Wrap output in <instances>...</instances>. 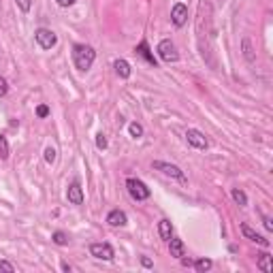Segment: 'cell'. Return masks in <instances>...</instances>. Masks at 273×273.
Segmentation results:
<instances>
[{"instance_id":"f546056e","label":"cell","mask_w":273,"mask_h":273,"mask_svg":"<svg viewBox=\"0 0 273 273\" xmlns=\"http://www.w3.org/2000/svg\"><path fill=\"white\" fill-rule=\"evenodd\" d=\"M141 265L145 269H149V267H154V263H152V258H147V256H141Z\"/></svg>"},{"instance_id":"ffe728a7","label":"cell","mask_w":273,"mask_h":273,"mask_svg":"<svg viewBox=\"0 0 273 273\" xmlns=\"http://www.w3.org/2000/svg\"><path fill=\"white\" fill-rule=\"evenodd\" d=\"M9 154H11L9 139H6L4 135H0V160H6V158H9Z\"/></svg>"},{"instance_id":"d6a6232c","label":"cell","mask_w":273,"mask_h":273,"mask_svg":"<svg viewBox=\"0 0 273 273\" xmlns=\"http://www.w3.org/2000/svg\"><path fill=\"white\" fill-rule=\"evenodd\" d=\"M60 267H62V271H67V273H70V271H73V267H70V265H68V263H62V265H60Z\"/></svg>"},{"instance_id":"9a60e30c","label":"cell","mask_w":273,"mask_h":273,"mask_svg":"<svg viewBox=\"0 0 273 273\" xmlns=\"http://www.w3.org/2000/svg\"><path fill=\"white\" fill-rule=\"evenodd\" d=\"M113 68H115V73H118V75L122 77V79H128V77L133 75L131 64H128L126 60H122V58H120V60H115V62H113Z\"/></svg>"},{"instance_id":"4316f807","label":"cell","mask_w":273,"mask_h":273,"mask_svg":"<svg viewBox=\"0 0 273 273\" xmlns=\"http://www.w3.org/2000/svg\"><path fill=\"white\" fill-rule=\"evenodd\" d=\"M36 115H38V118H47V115H49V107L47 105H38L36 107Z\"/></svg>"},{"instance_id":"6da1fadb","label":"cell","mask_w":273,"mask_h":273,"mask_svg":"<svg viewBox=\"0 0 273 273\" xmlns=\"http://www.w3.org/2000/svg\"><path fill=\"white\" fill-rule=\"evenodd\" d=\"M70 58H73L75 68L86 73V70L92 68V64L96 60V51H94V47H90L86 43H75L73 51H70Z\"/></svg>"},{"instance_id":"52a82bcc","label":"cell","mask_w":273,"mask_h":273,"mask_svg":"<svg viewBox=\"0 0 273 273\" xmlns=\"http://www.w3.org/2000/svg\"><path fill=\"white\" fill-rule=\"evenodd\" d=\"M90 256L99 258V261H113L115 252L109 243H90Z\"/></svg>"},{"instance_id":"f1b7e54d","label":"cell","mask_w":273,"mask_h":273,"mask_svg":"<svg viewBox=\"0 0 273 273\" xmlns=\"http://www.w3.org/2000/svg\"><path fill=\"white\" fill-rule=\"evenodd\" d=\"M58 2V6H62V9H68V6H73L77 0H56Z\"/></svg>"},{"instance_id":"3957f363","label":"cell","mask_w":273,"mask_h":273,"mask_svg":"<svg viewBox=\"0 0 273 273\" xmlns=\"http://www.w3.org/2000/svg\"><path fill=\"white\" fill-rule=\"evenodd\" d=\"M126 190L135 201H147L149 197H152V190H149V188L143 184L141 179H136V177H128L126 179Z\"/></svg>"},{"instance_id":"8fae6325","label":"cell","mask_w":273,"mask_h":273,"mask_svg":"<svg viewBox=\"0 0 273 273\" xmlns=\"http://www.w3.org/2000/svg\"><path fill=\"white\" fill-rule=\"evenodd\" d=\"M135 54H136V56H141L143 60H145L147 64H152L154 68L158 67V62H156L154 54H152V51H149V45H147V41H145V38H143V41H141V43H139V45H136V47H135Z\"/></svg>"},{"instance_id":"d6986e66","label":"cell","mask_w":273,"mask_h":273,"mask_svg":"<svg viewBox=\"0 0 273 273\" xmlns=\"http://www.w3.org/2000/svg\"><path fill=\"white\" fill-rule=\"evenodd\" d=\"M231 197H233V201H235L239 207H245V205H248V197H245V192L239 190V188H233V190H231Z\"/></svg>"},{"instance_id":"ba28073f","label":"cell","mask_w":273,"mask_h":273,"mask_svg":"<svg viewBox=\"0 0 273 273\" xmlns=\"http://www.w3.org/2000/svg\"><path fill=\"white\" fill-rule=\"evenodd\" d=\"M171 19H173L175 28L186 26V22H188V6L184 2H175L173 4V11H171Z\"/></svg>"},{"instance_id":"1f68e13d","label":"cell","mask_w":273,"mask_h":273,"mask_svg":"<svg viewBox=\"0 0 273 273\" xmlns=\"http://www.w3.org/2000/svg\"><path fill=\"white\" fill-rule=\"evenodd\" d=\"M192 258H184V256H181V265H184V267H192Z\"/></svg>"},{"instance_id":"277c9868","label":"cell","mask_w":273,"mask_h":273,"mask_svg":"<svg viewBox=\"0 0 273 273\" xmlns=\"http://www.w3.org/2000/svg\"><path fill=\"white\" fill-rule=\"evenodd\" d=\"M156 51H158V58H160V60L167 62V64L179 60L177 47H175V43L171 41V38H162V41L158 43V47H156Z\"/></svg>"},{"instance_id":"2e32d148","label":"cell","mask_w":273,"mask_h":273,"mask_svg":"<svg viewBox=\"0 0 273 273\" xmlns=\"http://www.w3.org/2000/svg\"><path fill=\"white\" fill-rule=\"evenodd\" d=\"M241 47H243V58H245V60H248V62L252 64V62L256 60V54H254V49H252V41H250L248 36H245L243 41H241Z\"/></svg>"},{"instance_id":"44dd1931","label":"cell","mask_w":273,"mask_h":273,"mask_svg":"<svg viewBox=\"0 0 273 273\" xmlns=\"http://www.w3.org/2000/svg\"><path fill=\"white\" fill-rule=\"evenodd\" d=\"M51 241L56 245H68V235L64 231H56L54 235H51Z\"/></svg>"},{"instance_id":"5bb4252c","label":"cell","mask_w":273,"mask_h":273,"mask_svg":"<svg viewBox=\"0 0 273 273\" xmlns=\"http://www.w3.org/2000/svg\"><path fill=\"white\" fill-rule=\"evenodd\" d=\"M158 235L162 241H169V239L173 237V224H171V220H167V218H162L160 222H158Z\"/></svg>"},{"instance_id":"7402d4cb","label":"cell","mask_w":273,"mask_h":273,"mask_svg":"<svg viewBox=\"0 0 273 273\" xmlns=\"http://www.w3.org/2000/svg\"><path fill=\"white\" fill-rule=\"evenodd\" d=\"M128 133H131L133 139H139V136H143V126L139 122H131V124H128Z\"/></svg>"},{"instance_id":"603a6c76","label":"cell","mask_w":273,"mask_h":273,"mask_svg":"<svg viewBox=\"0 0 273 273\" xmlns=\"http://www.w3.org/2000/svg\"><path fill=\"white\" fill-rule=\"evenodd\" d=\"M45 162H47V165H54L56 162V149L54 147H45Z\"/></svg>"},{"instance_id":"30bf717a","label":"cell","mask_w":273,"mask_h":273,"mask_svg":"<svg viewBox=\"0 0 273 273\" xmlns=\"http://www.w3.org/2000/svg\"><path fill=\"white\" fill-rule=\"evenodd\" d=\"M241 233H243L245 239H250V241H254L258 245H263V248H269V245H271L269 239H265L263 235H258V233L252 229V226H248V224H241Z\"/></svg>"},{"instance_id":"8992f818","label":"cell","mask_w":273,"mask_h":273,"mask_svg":"<svg viewBox=\"0 0 273 273\" xmlns=\"http://www.w3.org/2000/svg\"><path fill=\"white\" fill-rule=\"evenodd\" d=\"M186 141H188V145H192L194 149H203V152L209 147L207 136L201 131H197V128H188V131H186Z\"/></svg>"},{"instance_id":"83f0119b","label":"cell","mask_w":273,"mask_h":273,"mask_svg":"<svg viewBox=\"0 0 273 273\" xmlns=\"http://www.w3.org/2000/svg\"><path fill=\"white\" fill-rule=\"evenodd\" d=\"M6 92H9V83H6L4 77H0V99L6 96Z\"/></svg>"},{"instance_id":"5b68a950","label":"cell","mask_w":273,"mask_h":273,"mask_svg":"<svg viewBox=\"0 0 273 273\" xmlns=\"http://www.w3.org/2000/svg\"><path fill=\"white\" fill-rule=\"evenodd\" d=\"M34 38H36V43H38V47H41V49H54L56 43H58L56 32L49 30V28H38L34 32Z\"/></svg>"},{"instance_id":"484cf974","label":"cell","mask_w":273,"mask_h":273,"mask_svg":"<svg viewBox=\"0 0 273 273\" xmlns=\"http://www.w3.org/2000/svg\"><path fill=\"white\" fill-rule=\"evenodd\" d=\"M0 271H4V273H15V265H11L9 261H0Z\"/></svg>"},{"instance_id":"7c38bea8","label":"cell","mask_w":273,"mask_h":273,"mask_svg":"<svg viewBox=\"0 0 273 273\" xmlns=\"http://www.w3.org/2000/svg\"><path fill=\"white\" fill-rule=\"evenodd\" d=\"M107 224L109 226H126L128 224V218L122 209H111L107 213Z\"/></svg>"},{"instance_id":"d4e9b609","label":"cell","mask_w":273,"mask_h":273,"mask_svg":"<svg viewBox=\"0 0 273 273\" xmlns=\"http://www.w3.org/2000/svg\"><path fill=\"white\" fill-rule=\"evenodd\" d=\"M107 145H109V143H107V136L102 135V133L96 135V147H99V149H107Z\"/></svg>"},{"instance_id":"4fadbf2b","label":"cell","mask_w":273,"mask_h":273,"mask_svg":"<svg viewBox=\"0 0 273 273\" xmlns=\"http://www.w3.org/2000/svg\"><path fill=\"white\" fill-rule=\"evenodd\" d=\"M169 252H171V256H175V258L186 256V245H184V241H181L179 237H171V239H169Z\"/></svg>"},{"instance_id":"cb8c5ba5","label":"cell","mask_w":273,"mask_h":273,"mask_svg":"<svg viewBox=\"0 0 273 273\" xmlns=\"http://www.w3.org/2000/svg\"><path fill=\"white\" fill-rule=\"evenodd\" d=\"M15 2H17V6H19V11H22V13H30L32 0H15Z\"/></svg>"},{"instance_id":"e0dca14e","label":"cell","mask_w":273,"mask_h":273,"mask_svg":"<svg viewBox=\"0 0 273 273\" xmlns=\"http://www.w3.org/2000/svg\"><path fill=\"white\" fill-rule=\"evenodd\" d=\"M258 269H263L265 273H271L273 271V265H271V254H267V252H265V254H261L258 256Z\"/></svg>"},{"instance_id":"ac0fdd59","label":"cell","mask_w":273,"mask_h":273,"mask_svg":"<svg viewBox=\"0 0 273 273\" xmlns=\"http://www.w3.org/2000/svg\"><path fill=\"white\" fill-rule=\"evenodd\" d=\"M192 267L197 269V273H205L213 267V263H211V258H199V261L192 263Z\"/></svg>"},{"instance_id":"9c48e42d","label":"cell","mask_w":273,"mask_h":273,"mask_svg":"<svg viewBox=\"0 0 273 273\" xmlns=\"http://www.w3.org/2000/svg\"><path fill=\"white\" fill-rule=\"evenodd\" d=\"M67 199H68V203L70 205H81L83 203V188L79 181H73V184L68 186V190H67Z\"/></svg>"},{"instance_id":"7a4b0ae2","label":"cell","mask_w":273,"mask_h":273,"mask_svg":"<svg viewBox=\"0 0 273 273\" xmlns=\"http://www.w3.org/2000/svg\"><path fill=\"white\" fill-rule=\"evenodd\" d=\"M152 167L156 169V171H160L162 175H167V177L177 179V181H181V184H188V179H186L184 171H181V169H179L177 165H171V162H165V160H154V162H152Z\"/></svg>"},{"instance_id":"4dcf8cb0","label":"cell","mask_w":273,"mask_h":273,"mask_svg":"<svg viewBox=\"0 0 273 273\" xmlns=\"http://www.w3.org/2000/svg\"><path fill=\"white\" fill-rule=\"evenodd\" d=\"M263 224H265V229H267V231H273V220H271L269 216L263 218Z\"/></svg>"}]
</instances>
